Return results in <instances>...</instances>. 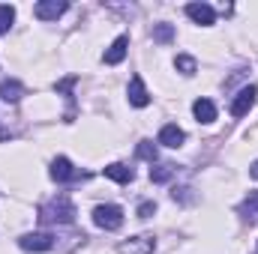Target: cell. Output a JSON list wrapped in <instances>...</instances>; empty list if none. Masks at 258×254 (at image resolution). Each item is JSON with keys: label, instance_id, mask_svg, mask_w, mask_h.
<instances>
[{"label": "cell", "instance_id": "cell-10", "mask_svg": "<svg viewBox=\"0 0 258 254\" xmlns=\"http://www.w3.org/2000/svg\"><path fill=\"white\" fill-rule=\"evenodd\" d=\"M183 141H186V132L177 126V123H165V126L159 129V144L162 147L177 150V147H183Z\"/></svg>", "mask_w": 258, "mask_h": 254}, {"label": "cell", "instance_id": "cell-13", "mask_svg": "<svg viewBox=\"0 0 258 254\" xmlns=\"http://www.w3.org/2000/svg\"><path fill=\"white\" fill-rule=\"evenodd\" d=\"M192 114L198 123H213L216 120V105L210 102V99H198L192 105Z\"/></svg>", "mask_w": 258, "mask_h": 254}, {"label": "cell", "instance_id": "cell-7", "mask_svg": "<svg viewBox=\"0 0 258 254\" xmlns=\"http://www.w3.org/2000/svg\"><path fill=\"white\" fill-rule=\"evenodd\" d=\"M255 96H258V87H243L231 102V117H246L249 108L255 105Z\"/></svg>", "mask_w": 258, "mask_h": 254}, {"label": "cell", "instance_id": "cell-23", "mask_svg": "<svg viewBox=\"0 0 258 254\" xmlns=\"http://www.w3.org/2000/svg\"><path fill=\"white\" fill-rule=\"evenodd\" d=\"M0 141H6V135H3V132H0Z\"/></svg>", "mask_w": 258, "mask_h": 254}, {"label": "cell", "instance_id": "cell-16", "mask_svg": "<svg viewBox=\"0 0 258 254\" xmlns=\"http://www.w3.org/2000/svg\"><path fill=\"white\" fill-rule=\"evenodd\" d=\"M174 177V165H156L150 168V183H168Z\"/></svg>", "mask_w": 258, "mask_h": 254}, {"label": "cell", "instance_id": "cell-18", "mask_svg": "<svg viewBox=\"0 0 258 254\" xmlns=\"http://www.w3.org/2000/svg\"><path fill=\"white\" fill-rule=\"evenodd\" d=\"M12 21H15V6H9V3H0V33H9Z\"/></svg>", "mask_w": 258, "mask_h": 254}, {"label": "cell", "instance_id": "cell-19", "mask_svg": "<svg viewBox=\"0 0 258 254\" xmlns=\"http://www.w3.org/2000/svg\"><path fill=\"white\" fill-rule=\"evenodd\" d=\"M174 66H177V72H180V75H186V78H189V75H195V57H189V54H177V57H174Z\"/></svg>", "mask_w": 258, "mask_h": 254}, {"label": "cell", "instance_id": "cell-12", "mask_svg": "<svg viewBox=\"0 0 258 254\" xmlns=\"http://www.w3.org/2000/svg\"><path fill=\"white\" fill-rule=\"evenodd\" d=\"M126 48H129V36H117V39L111 42V48L102 54V60H105L108 66H117L123 57H126Z\"/></svg>", "mask_w": 258, "mask_h": 254}, {"label": "cell", "instance_id": "cell-3", "mask_svg": "<svg viewBox=\"0 0 258 254\" xmlns=\"http://www.w3.org/2000/svg\"><path fill=\"white\" fill-rule=\"evenodd\" d=\"M156 251V236L150 233H138L129 236L126 242H120V254H153Z\"/></svg>", "mask_w": 258, "mask_h": 254}, {"label": "cell", "instance_id": "cell-5", "mask_svg": "<svg viewBox=\"0 0 258 254\" xmlns=\"http://www.w3.org/2000/svg\"><path fill=\"white\" fill-rule=\"evenodd\" d=\"M66 9H69V3H63V0H42V3L33 6V15L39 21H57Z\"/></svg>", "mask_w": 258, "mask_h": 254}, {"label": "cell", "instance_id": "cell-22", "mask_svg": "<svg viewBox=\"0 0 258 254\" xmlns=\"http://www.w3.org/2000/svg\"><path fill=\"white\" fill-rule=\"evenodd\" d=\"M249 177H255V180H258V162H252V168H249Z\"/></svg>", "mask_w": 258, "mask_h": 254}, {"label": "cell", "instance_id": "cell-15", "mask_svg": "<svg viewBox=\"0 0 258 254\" xmlns=\"http://www.w3.org/2000/svg\"><path fill=\"white\" fill-rule=\"evenodd\" d=\"M171 39H174V27L171 24H153V42L168 45Z\"/></svg>", "mask_w": 258, "mask_h": 254}, {"label": "cell", "instance_id": "cell-20", "mask_svg": "<svg viewBox=\"0 0 258 254\" xmlns=\"http://www.w3.org/2000/svg\"><path fill=\"white\" fill-rule=\"evenodd\" d=\"M135 153H138V159H147V162H156V147H153L150 141H141V144L135 147Z\"/></svg>", "mask_w": 258, "mask_h": 254}, {"label": "cell", "instance_id": "cell-21", "mask_svg": "<svg viewBox=\"0 0 258 254\" xmlns=\"http://www.w3.org/2000/svg\"><path fill=\"white\" fill-rule=\"evenodd\" d=\"M153 212H156V203H153V200H144V203L138 206V218H150Z\"/></svg>", "mask_w": 258, "mask_h": 254}, {"label": "cell", "instance_id": "cell-17", "mask_svg": "<svg viewBox=\"0 0 258 254\" xmlns=\"http://www.w3.org/2000/svg\"><path fill=\"white\" fill-rule=\"evenodd\" d=\"M240 212H243L249 221H258V191H252V194L240 203Z\"/></svg>", "mask_w": 258, "mask_h": 254}, {"label": "cell", "instance_id": "cell-2", "mask_svg": "<svg viewBox=\"0 0 258 254\" xmlns=\"http://www.w3.org/2000/svg\"><path fill=\"white\" fill-rule=\"evenodd\" d=\"M93 224L102 227V230H117L123 224V209L117 203H102L93 209Z\"/></svg>", "mask_w": 258, "mask_h": 254}, {"label": "cell", "instance_id": "cell-11", "mask_svg": "<svg viewBox=\"0 0 258 254\" xmlns=\"http://www.w3.org/2000/svg\"><path fill=\"white\" fill-rule=\"evenodd\" d=\"M21 96H24V84L21 81H15V78H3L0 81V99L3 102L15 105V102H21Z\"/></svg>", "mask_w": 258, "mask_h": 254}, {"label": "cell", "instance_id": "cell-4", "mask_svg": "<svg viewBox=\"0 0 258 254\" xmlns=\"http://www.w3.org/2000/svg\"><path fill=\"white\" fill-rule=\"evenodd\" d=\"M18 245L24 248V251H51L54 248V236L51 233H42V230H36V233H24L21 239H18Z\"/></svg>", "mask_w": 258, "mask_h": 254}, {"label": "cell", "instance_id": "cell-9", "mask_svg": "<svg viewBox=\"0 0 258 254\" xmlns=\"http://www.w3.org/2000/svg\"><path fill=\"white\" fill-rule=\"evenodd\" d=\"M186 15L192 18L195 24H201V27H210L216 21V9L210 3H189L186 6Z\"/></svg>", "mask_w": 258, "mask_h": 254}, {"label": "cell", "instance_id": "cell-6", "mask_svg": "<svg viewBox=\"0 0 258 254\" xmlns=\"http://www.w3.org/2000/svg\"><path fill=\"white\" fill-rule=\"evenodd\" d=\"M126 96H129V105H132V108H147V105H150V93H147L141 75H132V78H129Z\"/></svg>", "mask_w": 258, "mask_h": 254}, {"label": "cell", "instance_id": "cell-14", "mask_svg": "<svg viewBox=\"0 0 258 254\" xmlns=\"http://www.w3.org/2000/svg\"><path fill=\"white\" fill-rule=\"evenodd\" d=\"M108 180H114V183H132V168H126V165H120V162H114V165H108L105 171H102Z\"/></svg>", "mask_w": 258, "mask_h": 254}, {"label": "cell", "instance_id": "cell-1", "mask_svg": "<svg viewBox=\"0 0 258 254\" xmlns=\"http://www.w3.org/2000/svg\"><path fill=\"white\" fill-rule=\"evenodd\" d=\"M75 203L69 200V194H57L51 200H45L39 206V224H72L75 221Z\"/></svg>", "mask_w": 258, "mask_h": 254}, {"label": "cell", "instance_id": "cell-8", "mask_svg": "<svg viewBox=\"0 0 258 254\" xmlns=\"http://www.w3.org/2000/svg\"><path fill=\"white\" fill-rule=\"evenodd\" d=\"M51 180L54 183H72V180H78V171L72 168V162L66 159V156H57L54 162H51Z\"/></svg>", "mask_w": 258, "mask_h": 254}]
</instances>
